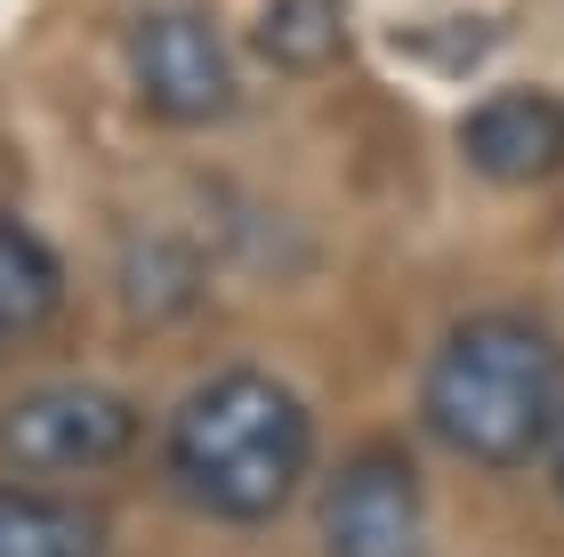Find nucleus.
Wrapping results in <instances>:
<instances>
[{
	"label": "nucleus",
	"instance_id": "9",
	"mask_svg": "<svg viewBox=\"0 0 564 557\" xmlns=\"http://www.w3.org/2000/svg\"><path fill=\"white\" fill-rule=\"evenodd\" d=\"M121 291H130V315L145 323V332H170L177 315L202 308V259H194V243H177L170 226L130 235V250H121Z\"/></svg>",
	"mask_w": 564,
	"mask_h": 557
},
{
	"label": "nucleus",
	"instance_id": "2",
	"mask_svg": "<svg viewBox=\"0 0 564 557\" xmlns=\"http://www.w3.org/2000/svg\"><path fill=\"white\" fill-rule=\"evenodd\" d=\"M420 420L468 469L549 461V437L564 420V347H556V332L517 315V308L452 323L435 340L427 372H420Z\"/></svg>",
	"mask_w": 564,
	"mask_h": 557
},
{
	"label": "nucleus",
	"instance_id": "6",
	"mask_svg": "<svg viewBox=\"0 0 564 557\" xmlns=\"http://www.w3.org/2000/svg\"><path fill=\"white\" fill-rule=\"evenodd\" d=\"M459 162L492 186L564 179V97L556 89H492L459 114Z\"/></svg>",
	"mask_w": 564,
	"mask_h": 557
},
{
	"label": "nucleus",
	"instance_id": "7",
	"mask_svg": "<svg viewBox=\"0 0 564 557\" xmlns=\"http://www.w3.org/2000/svg\"><path fill=\"white\" fill-rule=\"evenodd\" d=\"M0 557H106V517L33 476H0Z\"/></svg>",
	"mask_w": 564,
	"mask_h": 557
},
{
	"label": "nucleus",
	"instance_id": "10",
	"mask_svg": "<svg viewBox=\"0 0 564 557\" xmlns=\"http://www.w3.org/2000/svg\"><path fill=\"white\" fill-rule=\"evenodd\" d=\"M347 41H355L347 0H267L250 24V57L274 73H330L347 57Z\"/></svg>",
	"mask_w": 564,
	"mask_h": 557
},
{
	"label": "nucleus",
	"instance_id": "4",
	"mask_svg": "<svg viewBox=\"0 0 564 557\" xmlns=\"http://www.w3.org/2000/svg\"><path fill=\"white\" fill-rule=\"evenodd\" d=\"M121 65H130L138 106L153 121H170V130H210V121H226L235 97H242V73H235L226 33L202 9H186V0L145 9L130 24V41H121Z\"/></svg>",
	"mask_w": 564,
	"mask_h": 557
},
{
	"label": "nucleus",
	"instance_id": "3",
	"mask_svg": "<svg viewBox=\"0 0 564 557\" xmlns=\"http://www.w3.org/2000/svg\"><path fill=\"white\" fill-rule=\"evenodd\" d=\"M145 413L113 379H41L0 404V461L33 485H65V476H106L138 452Z\"/></svg>",
	"mask_w": 564,
	"mask_h": 557
},
{
	"label": "nucleus",
	"instance_id": "11",
	"mask_svg": "<svg viewBox=\"0 0 564 557\" xmlns=\"http://www.w3.org/2000/svg\"><path fill=\"white\" fill-rule=\"evenodd\" d=\"M549 476H556V493H564V420H556V437H549Z\"/></svg>",
	"mask_w": 564,
	"mask_h": 557
},
{
	"label": "nucleus",
	"instance_id": "5",
	"mask_svg": "<svg viewBox=\"0 0 564 557\" xmlns=\"http://www.w3.org/2000/svg\"><path fill=\"white\" fill-rule=\"evenodd\" d=\"M323 557H427V485L395 437L355 444L315 493Z\"/></svg>",
	"mask_w": 564,
	"mask_h": 557
},
{
	"label": "nucleus",
	"instance_id": "8",
	"mask_svg": "<svg viewBox=\"0 0 564 557\" xmlns=\"http://www.w3.org/2000/svg\"><path fill=\"white\" fill-rule=\"evenodd\" d=\"M57 299H65V259L24 218L0 211V356L33 340L57 315Z\"/></svg>",
	"mask_w": 564,
	"mask_h": 557
},
{
	"label": "nucleus",
	"instance_id": "1",
	"mask_svg": "<svg viewBox=\"0 0 564 557\" xmlns=\"http://www.w3.org/2000/svg\"><path fill=\"white\" fill-rule=\"evenodd\" d=\"M315 461V413L291 379L259 364H226L177 396L162 428L170 493L210 525H274Z\"/></svg>",
	"mask_w": 564,
	"mask_h": 557
}]
</instances>
